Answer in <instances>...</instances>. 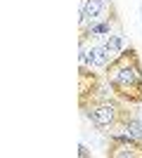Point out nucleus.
<instances>
[{"label": "nucleus", "mask_w": 142, "mask_h": 158, "mask_svg": "<svg viewBox=\"0 0 142 158\" xmlns=\"http://www.w3.org/2000/svg\"><path fill=\"white\" fill-rule=\"evenodd\" d=\"M123 132H126V135H130V137H135V139H142V120L135 116V118L126 125V130H123Z\"/></svg>", "instance_id": "obj_8"}, {"label": "nucleus", "mask_w": 142, "mask_h": 158, "mask_svg": "<svg viewBox=\"0 0 142 158\" xmlns=\"http://www.w3.org/2000/svg\"><path fill=\"white\" fill-rule=\"evenodd\" d=\"M78 156H81V158H88V156H90V151L85 149V144H81V146H78Z\"/></svg>", "instance_id": "obj_9"}, {"label": "nucleus", "mask_w": 142, "mask_h": 158, "mask_svg": "<svg viewBox=\"0 0 142 158\" xmlns=\"http://www.w3.org/2000/svg\"><path fill=\"white\" fill-rule=\"evenodd\" d=\"M104 158H142V139H135L126 132L109 135L104 144Z\"/></svg>", "instance_id": "obj_3"}, {"label": "nucleus", "mask_w": 142, "mask_h": 158, "mask_svg": "<svg viewBox=\"0 0 142 158\" xmlns=\"http://www.w3.org/2000/svg\"><path fill=\"white\" fill-rule=\"evenodd\" d=\"M111 5H114V0H83L81 2V26L90 24L95 19H102Z\"/></svg>", "instance_id": "obj_5"}, {"label": "nucleus", "mask_w": 142, "mask_h": 158, "mask_svg": "<svg viewBox=\"0 0 142 158\" xmlns=\"http://www.w3.org/2000/svg\"><path fill=\"white\" fill-rule=\"evenodd\" d=\"M102 73L107 87L118 99L133 106L142 104V59L135 47H126L121 54H116Z\"/></svg>", "instance_id": "obj_1"}, {"label": "nucleus", "mask_w": 142, "mask_h": 158, "mask_svg": "<svg viewBox=\"0 0 142 158\" xmlns=\"http://www.w3.org/2000/svg\"><path fill=\"white\" fill-rule=\"evenodd\" d=\"M133 104L118 99L114 92L109 94L102 90L97 97L88 104V109L83 111V116L93 123L95 130L104 132V135H118L126 130L130 120L135 118V111L130 109Z\"/></svg>", "instance_id": "obj_2"}, {"label": "nucleus", "mask_w": 142, "mask_h": 158, "mask_svg": "<svg viewBox=\"0 0 142 158\" xmlns=\"http://www.w3.org/2000/svg\"><path fill=\"white\" fill-rule=\"evenodd\" d=\"M90 54H93V69H102V71L107 69V64H109V61L114 59V57L109 54V50L104 47V43H102V45L90 47Z\"/></svg>", "instance_id": "obj_7"}, {"label": "nucleus", "mask_w": 142, "mask_h": 158, "mask_svg": "<svg viewBox=\"0 0 142 158\" xmlns=\"http://www.w3.org/2000/svg\"><path fill=\"white\" fill-rule=\"evenodd\" d=\"M104 47L109 50L111 57H116V54H121L123 50H126V38H123V31H121V28H116L114 33H109L107 38H104Z\"/></svg>", "instance_id": "obj_6"}, {"label": "nucleus", "mask_w": 142, "mask_h": 158, "mask_svg": "<svg viewBox=\"0 0 142 158\" xmlns=\"http://www.w3.org/2000/svg\"><path fill=\"white\" fill-rule=\"evenodd\" d=\"M102 92V78L90 66H78V109L85 111L88 104Z\"/></svg>", "instance_id": "obj_4"}]
</instances>
